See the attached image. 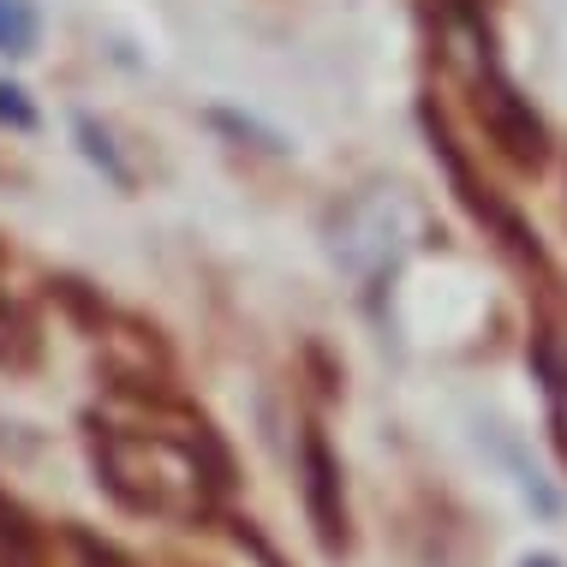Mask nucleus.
Wrapping results in <instances>:
<instances>
[{
  "instance_id": "6e6552de",
  "label": "nucleus",
  "mask_w": 567,
  "mask_h": 567,
  "mask_svg": "<svg viewBox=\"0 0 567 567\" xmlns=\"http://www.w3.org/2000/svg\"><path fill=\"white\" fill-rule=\"evenodd\" d=\"M0 120H7V126H37V109L24 102L19 84H0Z\"/></svg>"
},
{
  "instance_id": "f03ea898",
  "label": "nucleus",
  "mask_w": 567,
  "mask_h": 567,
  "mask_svg": "<svg viewBox=\"0 0 567 567\" xmlns=\"http://www.w3.org/2000/svg\"><path fill=\"white\" fill-rule=\"evenodd\" d=\"M412 234H419V216H412L406 192L401 186H371L334 216V264L347 275H359L364 287H382L401 269Z\"/></svg>"
},
{
  "instance_id": "9d476101",
  "label": "nucleus",
  "mask_w": 567,
  "mask_h": 567,
  "mask_svg": "<svg viewBox=\"0 0 567 567\" xmlns=\"http://www.w3.org/2000/svg\"><path fill=\"white\" fill-rule=\"evenodd\" d=\"M519 567H567V561H561V556H549V549H538V556H526Z\"/></svg>"
},
{
  "instance_id": "1a4fd4ad",
  "label": "nucleus",
  "mask_w": 567,
  "mask_h": 567,
  "mask_svg": "<svg viewBox=\"0 0 567 567\" xmlns=\"http://www.w3.org/2000/svg\"><path fill=\"white\" fill-rule=\"evenodd\" d=\"M72 544H79V556H84V567H132V561L120 556L114 544H96V538H90V532H79V538H72Z\"/></svg>"
},
{
  "instance_id": "7ed1b4c3",
  "label": "nucleus",
  "mask_w": 567,
  "mask_h": 567,
  "mask_svg": "<svg viewBox=\"0 0 567 567\" xmlns=\"http://www.w3.org/2000/svg\"><path fill=\"white\" fill-rule=\"evenodd\" d=\"M478 109H484V120H489V132H496V144L508 150L514 162H526V167L544 162V150H549L544 120H538V109H532V102L514 90V79L496 66V60H484V66H478Z\"/></svg>"
},
{
  "instance_id": "39448f33",
  "label": "nucleus",
  "mask_w": 567,
  "mask_h": 567,
  "mask_svg": "<svg viewBox=\"0 0 567 567\" xmlns=\"http://www.w3.org/2000/svg\"><path fill=\"white\" fill-rule=\"evenodd\" d=\"M37 37H42L37 7H30V0H0V54L7 60L37 54Z\"/></svg>"
},
{
  "instance_id": "0eeeda50",
  "label": "nucleus",
  "mask_w": 567,
  "mask_h": 567,
  "mask_svg": "<svg viewBox=\"0 0 567 567\" xmlns=\"http://www.w3.org/2000/svg\"><path fill=\"white\" fill-rule=\"evenodd\" d=\"M79 137H84V156L96 162V167H109L114 186H132V167L114 156V137H109V132H96V120H84V114H79Z\"/></svg>"
},
{
  "instance_id": "20e7f679",
  "label": "nucleus",
  "mask_w": 567,
  "mask_h": 567,
  "mask_svg": "<svg viewBox=\"0 0 567 567\" xmlns=\"http://www.w3.org/2000/svg\"><path fill=\"white\" fill-rule=\"evenodd\" d=\"M299 478H305V514H311V532L329 556L347 549V484H341V460H334L323 431H305L299 442Z\"/></svg>"
},
{
  "instance_id": "423d86ee",
  "label": "nucleus",
  "mask_w": 567,
  "mask_h": 567,
  "mask_svg": "<svg viewBox=\"0 0 567 567\" xmlns=\"http://www.w3.org/2000/svg\"><path fill=\"white\" fill-rule=\"evenodd\" d=\"M0 556H7V567H37V532L7 496H0Z\"/></svg>"
},
{
  "instance_id": "f257e3e1",
  "label": "nucleus",
  "mask_w": 567,
  "mask_h": 567,
  "mask_svg": "<svg viewBox=\"0 0 567 567\" xmlns=\"http://www.w3.org/2000/svg\"><path fill=\"white\" fill-rule=\"evenodd\" d=\"M96 449V472L126 508L137 514H167V519H204L216 508V496L234 484L227 449L209 436V424L197 419L186 436L167 431H120V424H96L90 431Z\"/></svg>"
}]
</instances>
